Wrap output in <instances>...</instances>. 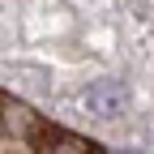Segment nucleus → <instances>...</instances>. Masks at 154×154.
<instances>
[{"label":"nucleus","instance_id":"nucleus-1","mask_svg":"<svg viewBox=\"0 0 154 154\" xmlns=\"http://www.w3.org/2000/svg\"><path fill=\"white\" fill-rule=\"evenodd\" d=\"M86 107H90L94 116H124V107H128V86H124V82H111V77L90 82Z\"/></svg>","mask_w":154,"mask_h":154},{"label":"nucleus","instance_id":"nucleus-2","mask_svg":"<svg viewBox=\"0 0 154 154\" xmlns=\"http://www.w3.org/2000/svg\"><path fill=\"white\" fill-rule=\"evenodd\" d=\"M34 128H38V116L26 103H17V99L0 103V133H9V137H30Z\"/></svg>","mask_w":154,"mask_h":154},{"label":"nucleus","instance_id":"nucleus-3","mask_svg":"<svg viewBox=\"0 0 154 154\" xmlns=\"http://www.w3.org/2000/svg\"><path fill=\"white\" fill-rule=\"evenodd\" d=\"M43 154H90V146L82 137H69V133H56V137L43 146Z\"/></svg>","mask_w":154,"mask_h":154},{"label":"nucleus","instance_id":"nucleus-4","mask_svg":"<svg viewBox=\"0 0 154 154\" xmlns=\"http://www.w3.org/2000/svg\"><path fill=\"white\" fill-rule=\"evenodd\" d=\"M90 154H103V150H90Z\"/></svg>","mask_w":154,"mask_h":154}]
</instances>
